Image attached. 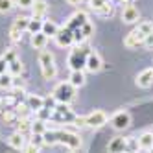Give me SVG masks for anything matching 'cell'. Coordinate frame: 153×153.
Here are the masks:
<instances>
[{"mask_svg": "<svg viewBox=\"0 0 153 153\" xmlns=\"http://www.w3.org/2000/svg\"><path fill=\"white\" fill-rule=\"evenodd\" d=\"M45 144H65L70 149H78L81 148V138L76 135V133H70V131H46L45 133Z\"/></svg>", "mask_w": 153, "mask_h": 153, "instance_id": "6da1fadb", "label": "cell"}, {"mask_svg": "<svg viewBox=\"0 0 153 153\" xmlns=\"http://www.w3.org/2000/svg\"><path fill=\"white\" fill-rule=\"evenodd\" d=\"M91 53V48L87 45H79L78 48H74L68 53V67L70 70H85V63H87V56Z\"/></svg>", "mask_w": 153, "mask_h": 153, "instance_id": "7a4b0ae2", "label": "cell"}, {"mask_svg": "<svg viewBox=\"0 0 153 153\" xmlns=\"http://www.w3.org/2000/svg\"><path fill=\"white\" fill-rule=\"evenodd\" d=\"M39 65H41V72L45 79H53L57 74V67H56V59L48 50H41L39 53Z\"/></svg>", "mask_w": 153, "mask_h": 153, "instance_id": "3957f363", "label": "cell"}, {"mask_svg": "<svg viewBox=\"0 0 153 153\" xmlns=\"http://www.w3.org/2000/svg\"><path fill=\"white\" fill-rule=\"evenodd\" d=\"M74 98H76V87H72L68 81H63L53 89V100L57 103L68 105L70 102H74Z\"/></svg>", "mask_w": 153, "mask_h": 153, "instance_id": "277c9868", "label": "cell"}, {"mask_svg": "<svg viewBox=\"0 0 153 153\" xmlns=\"http://www.w3.org/2000/svg\"><path fill=\"white\" fill-rule=\"evenodd\" d=\"M109 122V116L103 113V111H92L91 114H87L85 116V126H89V127H103L105 124Z\"/></svg>", "mask_w": 153, "mask_h": 153, "instance_id": "5b68a950", "label": "cell"}, {"mask_svg": "<svg viewBox=\"0 0 153 153\" xmlns=\"http://www.w3.org/2000/svg\"><path fill=\"white\" fill-rule=\"evenodd\" d=\"M111 126L116 129V131H124L131 126V114L127 111H118L113 114L111 118Z\"/></svg>", "mask_w": 153, "mask_h": 153, "instance_id": "8992f818", "label": "cell"}, {"mask_svg": "<svg viewBox=\"0 0 153 153\" xmlns=\"http://www.w3.org/2000/svg\"><path fill=\"white\" fill-rule=\"evenodd\" d=\"M144 39H146V35H144V33H140V31L135 28L133 31H131V33H127V35H126L124 45H126L127 48H138V46L144 45Z\"/></svg>", "mask_w": 153, "mask_h": 153, "instance_id": "52a82bcc", "label": "cell"}, {"mask_svg": "<svg viewBox=\"0 0 153 153\" xmlns=\"http://www.w3.org/2000/svg\"><path fill=\"white\" fill-rule=\"evenodd\" d=\"M53 39H56L57 46L67 48V46L74 45V31H72V30H68V28H61V30H59V33L53 37Z\"/></svg>", "mask_w": 153, "mask_h": 153, "instance_id": "ba28073f", "label": "cell"}, {"mask_svg": "<svg viewBox=\"0 0 153 153\" xmlns=\"http://www.w3.org/2000/svg\"><path fill=\"white\" fill-rule=\"evenodd\" d=\"M103 67V61H102V56L98 52H91L89 56H87V63H85V70H89V72H98V70H102Z\"/></svg>", "mask_w": 153, "mask_h": 153, "instance_id": "9c48e42d", "label": "cell"}, {"mask_svg": "<svg viewBox=\"0 0 153 153\" xmlns=\"http://www.w3.org/2000/svg\"><path fill=\"white\" fill-rule=\"evenodd\" d=\"M140 19V13H138V7H135L133 4H126L124 9H122V20L126 24H133Z\"/></svg>", "mask_w": 153, "mask_h": 153, "instance_id": "30bf717a", "label": "cell"}, {"mask_svg": "<svg viewBox=\"0 0 153 153\" xmlns=\"http://www.w3.org/2000/svg\"><path fill=\"white\" fill-rule=\"evenodd\" d=\"M135 83L140 87V89H148V87H151L153 85V68L151 67L149 68H144V70L137 76Z\"/></svg>", "mask_w": 153, "mask_h": 153, "instance_id": "8fae6325", "label": "cell"}, {"mask_svg": "<svg viewBox=\"0 0 153 153\" xmlns=\"http://www.w3.org/2000/svg\"><path fill=\"white\" fill-rule=\"evenodd\" d=\"M26 105L30 107L31 113H39V111H42V109H45V98L39 96V94H28Z\"/></svg>", "mask_w": 153, "mask_h": 153, "instance_id": "7c38bea8", "label": "cell"}, {"mask_svg": "<svg viewBox=\"0 0 153 153\" xmlns=\"http://www.w3.org/2000/svg\"><path fill=\"white\" fill-rule=\"evenodd\" d=\"M85 22H89V17H87V13H83V11H78V13H74L72 17H70V20H68V24H67V28L68 30H79Z\"/></svg>", "mask_w": 153, "mask_h": 153, "instance_id": "4fadbf2b", "label": "cell"}, {"mask_svg": "<svg viewBox=\"0 0 153 153\" xmlns=\"http://www.w3.org/2000/svg\"><path fill=\"white\" fill-rule=\"evenodd\" d=\"M107 151L109 153H126L127 146H126V138L124 137H116L107 144Z\"/></svg>", "mask_w": 153, "mask_h": 153, "instance_id": "5bb4252c", "label": "cell"}, {"mask_svg": "<svg viewBox=\"0 0 153 153\" xmlns=\"http://www.w3.org/2000/svg\"><path fill=\"white\" fill-rule=\"evenodd\" d=\"M87 81L85 78V72L83 70H70V78H68V83L72 87H76V89H79V87H83Z\"/></svg>", "mask_w": 153, "mask_h": 153, "instance_id": "9a60e30c", "label": "cell"}, {"mask_svg": "<svg viewBox=\"0 0 153 153\" xmlns=\"http://www.w3.org/2000/svg\"><path fill=\"white\" fill-rule=\"evenodd\" d=\"M9 146H11L13 149H24L26 148V138H24V135H20L19 131H17V133H13L11 137H9Z\"/></svg>", "mask_w": 153, "mask_h": 153, "instance_id": "2e32d148", "label": "cell"}, {"mask_svg": "<svg viewBox=\"0 0 153 153\" xmlns=\"http://www.w3.org/2000/svg\"><path fill=\"white\" fill-rule=\"evenodd\" d=\"M59 30H61V28L53 22V20H45V24H42V33H45L48 39H50V37H56V35L59 33Z\"/></svg>", "mask_w": 153, "mask_h": 153, "instance_id": "e0dca14e", "label": "cell"}, {"mask_svg": "<svg viewBox=\"0 0 153 153\" xmlns=\"http://www.w3.org/2000/svg\"><path fill=\"white\" fill-rule=\"evenodd\" d=\"M46 42H48V37L42 33H35V35H31V46H33L35 50H45L46 46Z\"/></svg>", "mask_w": 153, "mask_h": 153, "instance_id": "ac0fdd59", "label": "cell"}, {"mask_svg": "<svg viewBox=\"0 0 153 153\" xmlns=\"http://www.w3.org/2000/svg\"><path fill=\"white\" fill-rule=\"evenodd\" d=\"M138 148L149 151L153 148V133H142L138 137Z\"/></svg>", "mask_w": 153, "mask_h": 153, "instance_id": "d6986e66", "label": "cell"}, {"mask_svg": "<svg viewBox=\"0 0 153 153\" xmlns=\"http://www.w3.org/2000/svg\"><path fill=\"white\" fill-rule=\"evenodd\" d=\"M31 9H33V19H42L45 13H46V9H48V6H46L45 0H35V4L31 6Z\"/></svg>", "mask_w": 153, "mask_h": 153, "instance_id": "ffe728a7", "label": "cell"}, {"mask_svg": "<svg viewBox=\"0 0 153 153\" xmlns=\"http://www.w3.org/2000/svg\"><path fill=\"white\" fill-rule=\"evenodd\" d=\"M42 24H45V20H42V19H30L28 31H30L31 35H35V33H41V31H42Z\"/></svg>", "mask_w": 153, "mask_h": 153, "instance_id": "44dd1931", "label": "cell"}, {"mask_svg": "<svg viewBox=\"0 0 153 153\" xmlns=\"http://www.w3.org/2000/svg\"><path fill=\"white\" fill-rule=\"evenodd\" d=\"M7 72L13 76V78H17V76H20V72H22V63H20V59H13L7 63Z\"/></svg>", "mask_w": 153, "mask_h": 153, "instance_id": "7402d4cb", "label": "cell"}, {"mask_svg": "<svg viewBox=\"0 0 153 153\" xmlns=\"http://www.w3.org/2000/svg\"><path fill=\"white\" fill-rule=\"evenodd\" d=\"M48 131L46 124H45V120H35L33 124H31V133L33 135H45Z\"/></svg>", "mask_w": 153, "mask_h": 153, "instance_id": "603a6c76", "label": "cell"}, {"mask_svg": "<svg viewBox=\"0 0 153 153\" xmlns=\"http://www.w3.org/2000/svg\"><path fill=\"white\" fill-rule=\"evenodd\" d=\"M13 83H15V79H13V76L9 72L0 74V89H11Z\"/></svg>", "mask_w": 153, "mask_h": 153, "instance_id": "cb8c5ba5", "label": "cell"}, {"mask_svg": "<svg viewBox=\"0 0 153 153\" xmlns=\"http://www.w3.org/2000/svg\"><path fill=\"white\" fill-rule=\"evenodd\" d=\"M31 124H33V122H30L28 118L19 120V133L24 135V137H26V133H31Z\"/></svg>", "mask_w": 153, "mask_h": 153, "instance_id": "d4e9b609", "label": "cell"}, {"mask_svg": "<svg viewBox=\"0 0 153 153\" xmlns=\"http://www.w3.org/2000/svg\"><path fill=\"white\" fill-rule=\"evenodd\" d=\"M28 24H30L28 17H19V19H15V22H13V26L17 30H20V31H28Z\"/></svg>", "mask_w": 153, "mask_h": 153, "instance_id": "484cf974", "label": "cell"}, {"mask_svg": "<svg viewBox=\"0 0 153 153\" xmlns=\"http://www.w3.org/2000/svg\"><path fill=\"white\" fill-rule=\"evenodd\" d=\"M15 7V0H0V13H9Z\"/></svg>", "mask_w": 153, "mask_h": 153, "instance_id": "4316f807", "label": "cell"}, {"mask_svg": "<svg viewBox=\"0 0 153 153\" xmlns=\"http://www.w3.org/2000/svg\"><path fill=\"white\" fill-rule=\"evenodd\" d=\"M79 30H81V33H83V37H85V39H89V37L94 33V26H92V22H91V20H89V22H85V24H83Z\"/></svg>", "mask_w": 153, "mask_h": 153, "instance_id": "83f0119b", "label": "cell"}, {"mask_svg": "<svg viewBox=\"0 0 153 153\" xmlns=\"http://www.w3.org/2000/svg\"><path fill=\"white\" fill-rule=\"evenodd\" d=\"M137 30L140 31V33H144V35H149V33H153V24L146 20V22H140Z\"/></svg>", "mask_w": 153, "mask_h": 153, "instance_id": "f1b7e54d", "label": "cell"}, {"mask_svg": "<svg viewBox=\"0 0 153 153\" xmlns=\"http://www.w3.org/2000/svg\"><path fill=\"white\" fill-rule=\"evenodd\" d=\"M126 146H127V151H138V138H133V137H129L126 138Z\"/></svg>", "mask_w": 153, "mask_h": 153, "instance_id": "f546056e", "label": "cell"}, {"mask_svg": "<svg viewBox=\"0 0 153 153\" xmlns=\"http://www.w3.org/2000/svg\"><path fill=\"white\" fill-rule=\"evenodd\" d=\"M9 39H11L13 42H19L20 39H22V31L17 30L15 26H11V28H9Z\"/></svg>", "mask_w": 153, "mask_h": 153, "instance_id": "4dcf8cb0", "label": "cell"}, {"mask_svg": "<svg viewBox=\"0 0 153 153\" xmlns=\"http://www.w3.org/2000/svg\"><path fill=\"white\" fill-rule=\"evenodd\" d=\"M113 11H114V9H113V6L107 2V4H105V6H103L102 9H98L96 13L100 15V17H111V15H113Z\"/></svg>", "mask_w": 153, "mask_h": 153, "instance_id": "1f68e13d", "label": "cell"}, {"mask_svg": "<svg viewBox=\"0 0 153 153\" xmlns=\"http://www.w3.org/2000/svg\"><path fill=\"white\" fill-rule=\"evenodd\" d=\"M30 144H33V146L41 148L42 144H45V135H33V133H31V140H30Z\"/></svg>", "mask_w": 153, "mask_h": 153, "instance_id": "d6a6232c", "label": "cell"}, {"mask_svg": "<svg viewBox=\"0 0 153 153\" xmlns=\"http://www.w3.org/2000/svg\"><path fill=\"white\" fill-rule=\"evenodd\" d=\"M105 4H107V0H89V6H91V9H94V11L102 9Z\"/></svg>", "mask_w": 153, "mask_h": 153, "instance_id": "836d02e7", "label": "cell"}, {"mask_svg": "<svg viewBox=\"0 0 153 153\" xmlns=\"http://www.w3.org/2000/svg\"><path fill=\"white\" fill-rule=\"evenodd\" d=\"M35 4V0H17V6L19 7H31V6H33Z\"/></svg>", "mask_w": 153, "mask_h": 153, "instance_id": "e575fe53", "label": "cell"}, {"mask_svg": "<svg viewBox=\"0 0 153 153\" xmlns=\"http://www.w3.org/2000/svg\"><path fill=\"white\" fill-rule=\"evenodd\" d=\"M142 46H146V48H153V33H149V35H146V39H144V45Z\"/></svg>", "mask_w": 153, "mask_h": 153, "instance_id": "d590c367", "label": "cell"}, {"mask_svg": "<svg viewBox=\"0 0 153 153\" xmlns=\"http://www.w3.org/2000/svg\"><path fill=\"white\" fill-rule=\"evenodd\" d=\"M39 151H41V148H37L33 144H26V148H24V153H39Z\"/></svg>", "mask_w": 153, "mask_h": 153, "instance_id": "8d00e7d4", "label": "cell"}, {"mask_svg": "<svg viewBox=\"0 0 153 153\" xmlns=\"http://www.w3.org/2000/svg\"><path fill=\"white\" fill-rule=\"evenodd\" d=\"M15 116H19L17 111H6V113H4V120H6V122H11Z\"/></svg>", "mask_w": 153, "mask_h": 153, "instance_id": "74e56055", "label": "cell"}, {"mask_svg": "<svg viewBox=\"0 0 153 153\" xmlns=\"http://www.w3.org/2000/svg\"><path fill=\"white\" fill-rule=\"evenodd\" d=\"M7 72V61L4 57H0V74H6Z\"/></svg>", "mask_w": 153, "mask_h": 153, "instance_id": "f35d334b", "label": "cell"}, {"mask_svg": "<svg viewBox=\"0 0 153 153\" xmlns=\"http://www.w3.org/2000/svg\"><path fill=\"white\" fill-rule=\"evenodd\" d=\"M4 59H6L7 63H9V61H13V59H17V56H15V52H13V50H9L7 53H4Z\"/></svg>", "mask_w": 153, "mask_h": 153, "instance_id": "ab89813d", "label": "cell"}, {"mask_svg": "<svg viewBox=\"0 0 153 153\" xmlns=\"http://www.w3.org/2000/svg\"><path fill=\"white\" fill-rule=\"evenodd\" d=\"M81 2L83 0H67V4H70V6H81Z\"/></svg>", "mask_w": 153, "mask_h": 153, "instance_id": "60d3db41", "label": "cell"}, {"mask_svg": "<svg viewBox=\"0 0 153 153\" xmlns=\"http://www.w3.org/2000/svg\"><path fill=\"white\" fill-rule=\"evenodd\" d=\"M118 2H122V4L126 6V4H131V0H118Z\"/></svg>", "mask_w": 153, "mask_h": 153, "instance_id": "b9f144b4", "label": "cell"}, {"mask_svg": "<svg viewBox=\"0 0 153 153\" xmlns=\"http://www.w3.org/2000/svg\"><path fill=\"white\" fill-rule=\"evenodd\" d=\"M126 153H138V151H126Z\"/></svg>", "mask_w": 153, "mask_h": 153, "instance_id": "7bdbcfd3", "label": "cell"}, {"mask_svg": "<svg viewBox=\"0 0 153 153\" xmlns=\"http://www.w3.org/2000/svg\"><path fill=\"white\" fill-rule=\"evenodd\" d=\"M148 153H153V148H151V149H149V151H148Z\"/></svg>", "mask_w": 153, "mask_h": 153, "instance_id": "ee69618b", "label": "cell"}, {"mask_svg": "<svg viewBox=\"0 0 153 153\" xmlns=\"http://www.w3.org/2000/svg\"><path fill=\"white\" fill-rule=\"evenodd\" d=\"M0 105H2V100H0Z\"/></svg>", "mask_w": 153, "mask_h": 153, "instance_id": "f6af8a7d", "label": "cell"}]
</instances>
